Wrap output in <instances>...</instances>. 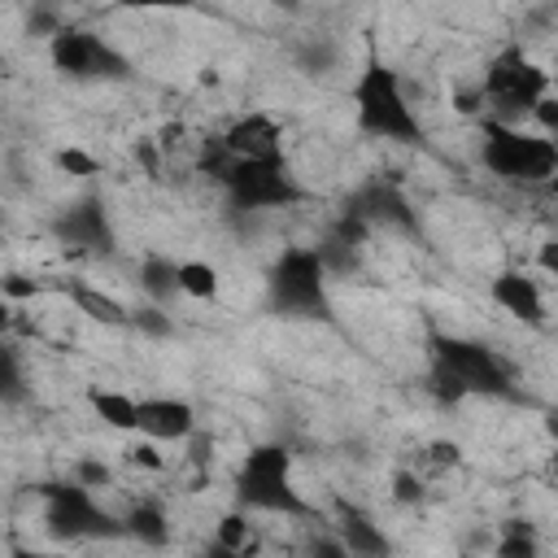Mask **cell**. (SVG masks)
Masks as SVG:
<instances>
[{
  "label": "cell",
  "instance_id": "1",
  "mask_svg": "<svg viewBox=\"0 0 558 558\" xmlns=\"http://www.w3.org/2000/svg\"><path fill=\"white\" fill-rule=\"evenodd\" d=\"M353 122L362 135L384 144H423V122L405 100L401 74L379 52H366L353 78Z\"/></svg>",
  "mask_w": 558,
  "mask_h": 558
},
{
  "label": "cell",
  "instance_id": "2",
  "mask_svg": "<svg viewBox=\"0 0 558 558\" xmlns=\"http://www.w3.org/2000/svg\"><path fill=\"white\" fill-rule=\"evenodd\" d=\"M327 262L318 244H288L270 275H266V301L279 318H327L331 296H327Z\"/></svg>",
  "mask_w": 558,
  "mask_h": 558
},
{
  "label": "cell",
  "instance_id": "3",
  "mask_svg": "<svg viewBox=\"0 0 558 558\" xmlns=\"http://www.w3.org/2000/svg\"><path fill=\"white\" fill-rule=\"evenodd\" d=\"M480 161L488 166V174H497L501 183H523V187H545L549 174L558 170V140L549 135H532L519 131L514 122H484L480 135Z\"/></svg>",
  "mask_w": 558,
  "mask_h": 558
},
{
  "label": "cell",
  "instance_id": "4",
  "mask_svg": "<svg viewBox=\"0 0 558 558\" xmlns=\"http://www.w3.org/2000/svg\"><path fill=\"white\" fill-rule=\"evenodd\" d=\"M235 501L266 514H310V501L292 488V453L283 445H253L235 475Z\"/></svg>",
  "mask_w": 558,
  "mask_h": 558
},
{
  "label": "cell",
  "instance_id": "5",
  "mask_svg": "<svg viewBox=\"0 0 558 558\" xmlns=\"http://www.w3.org/2000/svg\"><path fill=\"white\" fill-rule=\"evenodd\" d=\"M554 87V78H549V70H541L523 48H501L493 61H488V70H484V83H480V96H484V105H493L497 113V122H519L523 113H532L536 109V100L545 96Z\"/></svg>",
  "mask_w": 558,
  "mask_h": 558
},
{
  "label": "cell",
  "instance_id": "6",
  "mask_svg": "<svg viewBox=\"0 0 558 558\" xmlns=\"http://www.w3.org/2000/svg\"><path fill=\"white\" fill-rule=\"evenodd\" d=\"M222 192L231 209L262 214V209H288L301 201L296 179L288 174V157H235L222 174Z\"/></svg>",
  "mask_w": 558,
  "mask_h": 558
},
{
  "label": "cell",
  "instance_id": "7",
  "mask_svg": "<svg viewBox=\"0 0 558 558\" xmlns=\"http://www.w3.org/2000/svg\"><path fill=\"white\" fill-rule=\"evenodd\" d=\"M44 497V527L57 541H92V536H118L126 532V523H118L113 514H105L92 497V488L83 480L74 484H39Z\"/></svg>",
  "mask_w": 558,
  "mask_h": 558
},
{
  "label": "cell",
  "instance_id": "8",
  "mask_svg": "<svg viewBox=\"0 0 558 558\" xmlns=\"http://www.w3.org/2000/svg\"><path fill=\"white\" fill-rule=\"evenodd\" d=\"M48 61L61 78H74V83L126 78V57L87 26H57L52 39H48Z\"/></svg>",
  "mask_w": 558,
  "mask_h": 558
},
{
  "label": "cell",
  "instance_id": "9",
  "mask_svg": "<svg viewBox=\"0 0 558 558\" xmlns=\"http://www.w3.org/2000/svg\"><path fill=\"white\" fill-rule=\"evenodd\" d=\"M432 357L445 362L471 397H510V366L480 340H466V336H445L436 331L432 336Z\"/></svg>",
  "mask_w": 558,
  "mask_h": 558
},
{
  "label": "cell",
  "instance_id": "10",
  "mask_svg": "<svg viewBox=\"0 0 558 558\" xmlns=\"http://www.w3.org/2000/svg\"><path fill=\"white\" fill-rule=\"evenodd\" d=\"M52 231H57L61 244H70L78 253H109L113 248V222H109V214L96 196H83V201L65 205L52 218Z\"/></svg>",
  "mask_w": 558,
  "mask_h": 558
},
{
  "label": "cell",
  "instance_id": "11",
  "mask_svg": "<svg viewBox=\"0 0 558 558\" xmlns=\"http://www.w3.org/2000/svg\"><path fill=\"white\" fill-rule=\"evenodd\" d=\"M340 214L366 222V227H414V209L405 205V196L392 187V183H362L344 196Z\"/></svg>",
  "mask_w": 558,
  "mask_h": 558
},
{
  "label": "cell",
  "instance_id": "12",
  "mask_svg": "<svg viewBox=\"0 0 558 558\" xmlns=\"http://www.w3.org/2000/svg\"><path fill=\"white\" fill-rule=\"evenodd\" d=\"M488 296H493L497 310H506L510 318H519V323H527V327H541V323H545V296H541V283H536L527 270H519V266L497 270L493 283H488Z\"/></svg>",
  "mask_w": 558,
  "mask_h": 558
},
{
  "label": "cell",
  "instance_id": "13",
  "mask_svg": "<svg viewBox=\"0 0 558 558\" xmlns=\"http://www.w3.org/2000/svg\"><path fill=\"white\" fill-rule=\"evenodd\" d=\"M222 144L231 148V157H283V126L270 113L253 109L222 131Z\"/></svg>",
  "mask_w": 558,
  "mask_h": 558
},
{
  "label": "cell",
  "instance_id": "14",
  "mask_svg": "<svg viewBox=\"0 0 558 558\" xmlns=\"http://www.w3.org/2000/svg\"><path fill=\"white\" fill-rule=\"evenodd\" d=\"M140 432L153 440H187L196 432V410L183 397H144L140 401Z\"/></svg>",
  "mask_w": 558,
  "mask_h": 558
},
{
  "label": "cell",
  "instance_id": "15",
  "mask_svg": "<svg viewBox=\"0 0 558 558\" xmlns=\"http://www.w3.org/2000/svg\"><path fill=\"white\" fill-rule=\"evenodd\" d=\"M336 527H340V541H344V549H349V554L379 558V554H388V549H392V541L384 536V527H379L366 510H357V506H340Z\"/></svg>",
  "mask_w": 558,
  "mask_h": 558
},
{
  "label": "cell",
  "instance_id": "16",
  "mask_svg": "<svg viewBox=\"0 0 558 558\" xmlns=\"http://www.w3.org/2000/svg\"><path fill=\"white\" fill-rule=\"evenodd\" d=\"M87 405L92 414L113 427V432H140V401L118 392V388H87Z\"/></svg>",
  "mask_w": 558,
  "mask_h": 558
},
{
  "label": "cell",
  "instance_id": "17",
  "mask_svg": "<svg viewBox=\"0 0 558 558\" xmlns=\"http://www.w3.org/2000/svg\"><path fill=\"white\" fill-rule=\"evenodd\" d=\"M65 292H70V301H74L92 323L131 327V310H126L118 296H109V292H100V288H92V283H65Z\"/></svg>",
  "mask_w": 558,
  "mask_h": 558
},
{
  "label": "cell",
  "instance_id": "18",
  "mask_svg": "<svg viewBox=\"0 0 558 558\" xmlns=\"http://www.w3.org/2000/svg\"><path fill=\"white\" fill-rule=\"evenodd\" d=\"M140 292L148 296V301H157V305H166V301H174L183 288H179V262H170V257H161V253H148L144 262H140Z\"/></svg>",
  "mask_w": 558,
  "mask_h": 558
},
{
  "label": "cell",
  "instance_id": "19",
  "mask_svg": "<svg viewBox=\"0 0 558 558\" xmlns=\"http://www.w3.org/2000/svg\"><path fill=\"white\" fill-rule=\"evenodd\" d=\"M126 532H131L140 545H166V541H170L166 510H161L157 501H135L131 514H126Z\"/></svg>",
  "mask_w": 558,
  "mask_h": 558
},
{
  "label": "cell",
  "instance_id": "20",
  "mask_svg": "<svg viewBox=\"0 0 558 558\" xmlns=\"http://www.w3.org/2000/svg\"><path fill=\"white\" fill-rule=\"evenodd\" d=\"M179 288H183V296H192V301H214L218 296V270L209 266V262H179Z\"/></svg>",
  "mask_w": 558,
  "mask_h": 558
},
{
  "label": "cell",
  "instance_id": "21",
  "mask_svg": "<svg viewBox=\"0 0 558 558\" xmlns=\"http://www.w3.org/2000/svg\"><path fill=\"white\" fill-rule=\"evenodd\" d=\"M218 549H227V554H244L248 545H253V523H248V514H244V506L240 510H227L222 519H218Z\"/></svg>",
  "mask_w": 558,
  "mask_h": 558
},
{
  "label": "cell",
  "instance_id": "22",
  "mask_svg": "<svg viewBox=\"0 0 558 558\" xmlns=\"http://www.w3.org/2000/svg\"><path fill=\"white\" fill-rule=\"evenodd\" d=\"M541 545H536V532H532V523H523V519H510L506 523V536L497 541V558H532Z\"/></svg>",
  "mask_w": 558,
  "mask_h": 558
},
{
  "label": "cell",
  "instance_id": "23",
  "mask_svg": "<svg viewBox=\"0 0 558 558\" xmlns=\"http://www.w3.org/2000/svg\"><path fill=\"white\" fill-rule=\"evenodd\" d=\"M427 388H432V397H436V401H445V405H453V401L471 397V392H466V384H462L445 362H432V384H427Z\"/></svg>",
  "mask_w": 558,
  "mask_h": 558
},
{
  "label": "cell",
  "instance_id": "24",
  "mask_svg": "<svg viewBox=\"0 0 558 558\" xmlns=\"http://www.w3.org/2000/svg\"><path fill=\"white\" fill-rule=\"evenodd\" d=\"M131 327L144 331V336H170V331H174V318H170L157 301H148V305H140V310L131 314Z\"/></svg>",
  "mask_w": 558,
  "mask_h": 558
},
{
  "label": "cell",
  "instance_id": "25",
  "mask_svg": "<svg viewBox=\"0 0 558 558\" xmlns=\"http://www.w3.org/2000/svg\"><path fill=\"white\" fill-rule=\"evenodd\" d=\"M57 170H65L74 179H92V174H100V161L92 153H83V148H61L57 153Z\"/></svg>",
  "mask_w": 558,
  "mask_h": 558
},
{
  "label": "cell",
  "instance_id": "26",
  "mask_svg": "<svg viewBox=\"0 0 558 558\" xmlns=\"http://www.w3.org/2000/svg\"><path fill=\"white\" fill-rule=\"evenodd\" d=\"M392 497H397L401 506H418V501H423V480H418L414 471H397V475H392Z\"/></svg>",
  "mask_w": 558,
  "mask_h": 558
},
{
  "label": "cell",
  "instance_id": "27",
  "mask_svg": "<svg viewBox=\"0 0 558 558\" xmlns=\"http://www.w3.org/2000/svg\"><path fill=\"white\" fill-rule=\"evenodd\" d=\"M532 118L541 122V131H545V135H558V92H554V87H549V92L536 100Z\"/></svg>",
  "mask_w": 558,
  "mask_h": 558
},
{
  "label": "cell",
  "instance_id": "28",
  "mask_svg": "<svg viewBox=\"0 0 558 558\" xmlns=\"http://www.w3.org/2000/svg\"><path fill=\"white\" fill-rule=\"evenodd\" d=\"M126 462H131V466H144V471H161V453H157L153 436L140 440V445H131V449H126Z\"/></svg>",
  "mask_w": 558,
  "mask_h": 558
},
{
  "label": "cell",
  "instance_id": "29",
  "mask_svg": "<svg viewBox=\"0 0 558 558\" xmlns=\"http://www.w3.org/2000/svg\"><path fill=\"white\" fill-rule=\"evenodd\" d=\"M22 397V371H17V353L4 349V401H17Z\"/></svg>",
  "mask_w": 558,
  "mask_h": 558
},
{
  "label": "cell",
  "instance_id": "30",
  "mask_svg": "<svg viewBox=\"0 0 558 558\" xmlns=\"http://www.w3.org/2000/svg\"><path fill=\"white\" fill-rule=\"evenodd\" d=\"M427 453H432V462H436V466H458V462H462V449H458L453 440H432V445H427Z\"/></svg>",
  "mask_w": 558,
  "mask_h": 558
},
{
  "label": "cell",
  "instance_id": "31",
  "mask_svg": "<svg viewBox=\"0 0 558 558\" xmlns=\"http://www.w3.org/2000/svg\"><path fill=\"white\" fill-rule=\"evenodd\" d=\"M78 480H83L87 488H105L113 475H109V466H105V462H92V458H87V462H78Z\"/></svg>",
  "mask_w": 558,
  "mask_h": 558
},
{
  "label": "cell",
  "instance_id": "32",
  "mask_svg": "<svg viewBox=\"0 0 558 558\" xmlns=\"http://www.w3.org/2000/svg\"><path fill=\"white\" fill-rule=\"evenodd\" d=\"M536 266H541L545 275H554V279H558V235L541 240V248H536Z\"/></svg>",
  "mask_w": 558,
  "mask_h": 558
},
{
  "label": "cell",
  "instance_id": "33",
  "mask_svg": "<svg viewBox=\"0 0 558 558\" xmlns=\"http://www.w3.org/2000/svg\"><path fill=\"white\" fill-rule=\"evenodd\" d=\"M35 292H39V283L26 279V275H9L4 279V296H35Z\"/></svg>",
  "mask_w": 558,
  "mask_h": 558
},
{
  "label": "cell",
  "instance_id": "34",
  "mask_svg": "<svg viewBox=\"0 0 558 558\" xmlns=\"http://www.w3.org/2000/svg\"><path fill=\"white\" fill-rule=\"evenodd\" d=\"M122 9H187L192 0H118Z\"/></svg>",
  "mask_w": 558,
  "mask_h": 558
},
{
  "label": "cell",
  "instance_id": "35",
  "mask_svg": "<svg viewBox=\"0 0 558 558\" xmlns=\"http://www.w3.org/2000/svg\"><path fill=\"white\" fill-rule=\"evenodd\" d=\"M135 161H144V170L157 174V153H153V144H135Z\"/></svg>",
  "mask_w": 558,
  "mask_h": 558
},
{
  "label": "cell",
  "instance_id": "36",
  "mask_svg": "<svg viewBox=\"0 0 558 558\" xmlns=\"http://www.w3.org/2000/svg\"><path fill=\"white\" fill-rule=\"evenodd\" d=\"M545 432H549V440L558 445V410H549V414H545Z\"/></svg>",
  "mask_w": 558,
  "mask_h": 558
},
{
  "label": "cell",
  "instance_id": "37",
  "mask_svg": "<svg viewBox=\"0 0 558 558\" xmlns=\"http://www.w3.org/2000/svg\"><path fill=\"white\" fill-rule=\"evenodd\" d=\"M549 471H554V480H558V445H554V453H549Z\"/></svg>",
  "mask_w": 558,
  "mask_h": 558
},
{
  "label": "cell",
  "instance_id": "38",
  "mask_svg": "<svg viewBox=\"0 0 558 558\" xmlns=\"http://www.w3.org/2000/svg\"><path fill=\"white\" fill-rule=\"evenodd\" d=\"M545 192H554V196H558V170L549 174V183H545Z\"/></svg>",
  "mask_w": 558,
  "mask_h": 558
},
{
  "label": "cell",
  "instance_id": "39",
  "mask_svg": "<svg viewBox=\"0 0 558 558\" xmlns=\"http://www.w3.org/2000/svg\"><path fill=\"white\" fill-rule=\"evenodd\" d=\"M549 78H554V92H558V65H554V70H549Z\"/></svg>",
  "mask_w": 558,
  "mask_h": 558
}]
</instances>
